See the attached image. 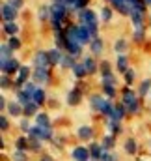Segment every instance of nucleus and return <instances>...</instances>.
I'll return each instance as SVG.
<instances>
[{
    "label": "nucleus",
    "instance_id": "f257e3e1",
    "mask_svg": "<svg viewBox=\"0 0 151 161\" xmlns=\"http://www.w3.org/2000/svg\"><path fill=\"white\" fill-rule=\"evenodd\" d=\"M90 107H91V111H95V113H99L107 118H110V114L114 111V103L110 99L103 97L101 94H91L90 96Z\"/></svg>",
    "mask_w": 151,
    "mask_h": 161
},
{
    "label": "nucleus",
    "instance_id": "f03ea898",
    "mask_svg": "<svg viewBox=\"0 0 151 161\" xmlns=\"http://www.w3.org/2000/svg\"><path fill=\"white\" fill-rule=\"evenodd\" d=\"M78 21H80V25H84L90 32H91V36L93 38H97V30H99V17H97V13L93 11V9H82V11H78Z\"/></svg>",
    "mask_w": 151,
    "mask_h": 161
},
{
    "label": "nucleus",
    "instance_id": "7ed1b4c3",
    "mask_svg": "<svg viewBox=\"0 0 151 161\" xmlns=\"http://www.w3.org/2000/svg\"><path fill=\"white\" fill-rule=\"evenodd\" d=\"M121 103L125 105L129 114H138L140 113V99H138V92H133L129 86L123 88L121 92Z\"/></svg>",
    "mask_w": 151,
    "mask_h": 161
},
{
    "label": "nucleus",
    "instance_id": "20e7f679",
    "mask_svg": "<svg viewBox=\"0 0 151 161\" xmlns=\"http://www.w3.org/2000/svg\"><path fill=\"white\" fill-rule=\"evenodd\" d=\"M34 68H41V69H50V58H49V51H36L34 54Z\"/></svg>",
    "mask_w": 151,
    "mask_h": 161
},
{
    "label": "nucleus",
    "instance_id": "39448f33",
    "mask_svg": "<svg viewBox=\"0 0 151 161\" xmlns=\"http://www.w3.org/2000/svg\"><path fill=\"white\" fill-rule=\"evenodd\" d=\"M28 137H34L38 141H52L54 139V133H52V129H43L39 125H32Z\"/></svg>",
    "mask_w": 151,
    "mask_h": 161
},
{
    "label": "nucleus",
    "instance_id": "423d86ee",
    "mask_svg": "<svg viewBox=\"0 0 151 161\" xmlns=\"http://www.w3.org/2000/svg\"><path fill=\"white\" fill-rule=\"evenodd\" d=\"M71 159L73 161H91V154H90V148L84 146V144H78L71 150Z\"/></svg>",
    "mask_w": 151,
    "mask_h": 161
},
{
    "label": "nucleus",
    "instance_id": "0eeeda50",
    "mask_svg": "<svg viewBox=\"0 0 151 161\" xmlns=\"http://www.w3.org/2000/svg\"><path fill=\"white\" fill-rule=\"evenodd\" d=\"M0 69H2V75H17V71L21 69V62L17 58H11L8 62H0Z\"/></svg>",
    "mask_w": 151,
    "mask_h": 161
},
{
    "label": "nucleus",
    "instance_id": "6e6552de",
    "mask_svg": "<svg viewBox=\"0 0 151 161\" xmlns=\"http://www.w3.org/2000/svg\"><path fill=\"white\" fill-rule=\"evenodd\" d=\"M30 73H32V69H30V66H21V69L17 71V75H15V79H13V86H17L19 90L28 82V77H30Z\"/></svg>",
    "mask_w": 151,
    "mask_h": 161
},
{
    "label": "nucleus",
    "instance_id": "1a4fd4ad",
    "mask_svg": "<svg viewBox=\"0 0 151 161\" xmlns=\"http://www.w3.org/2000/svg\"><path fill=\"white\" fill-rule=\"evenodd\" d=\"M76 40H78V43L84 47V45H90L91 43V40H93V36H91V32L84 26V25H76Z\"/></svg>",
    "mask_w": 151,
    "mask_h": 161
},
{
    "label": "nucleus",
    "instance_id": "9d476101",
    "mask_svg": "<svg viewBox=\"0 0 151 161\" xmlns=\"http://www.w3.org/2000/svg\"><path fill=\"white\" fill-rule=\"evenodd\" d=\"M80 101H82V88H80V86L71 88V90L67 92V96H65V103H67L69 107H76Z\"/></svg>",
    "mask_w": 151,
    "mask_h": 161
},
{
    "label": "nucleus",
    "instance_id": "9b49d317",
    "mask_svg": "<svg viewBox=\"0 0 151 161\" xmlns=\"http://www.w3.org/2000/svg\"><path fill=\"white\" fill-rule=\"evenodd\" d=\"M2 19H4V23H15V19H17V15H19V11L13 8V6H9L8 2H4L2 4Z\"/></svg>",
    "mask_w": 151,
    "mask_h": 161
},
{
    "label": "nucleus",
    "instance_id": "f8f14e48",
    "mask_svg": "<svg viewBox=\"0 0 151 161\" xmlns=\"http://www.w3.org/2000/svg\"><path fill=\"white\" fill-rule=\"evenodd\" d=\"M32 77L38 84H49L50 82V69H41V68H34L32 69Z\"/></svg>",
    "mask_w": 151,
    "mask_h": 161
},
{
    "label": "nucleus",
    "instance_id": "ddd939ff",
    "mask_svg": "<svg viewBox=\"0 0 151 161\" xmlns=\"http://www.w3.org/2000/svg\"><path fill=\"white\" fill-rule=\"evenodd\" d=\"M144 17H146V11H142V9H131V15H129V19H131V23H133V26L134 28H138V26H144Z\"/></svg>",
    "mask_w": 151,
    "mask_h": 161
},
{
    "label": "nucleus",
    "instance_id": "4468645a",
    "mask_svg": "<svg viewBox=\"0 0 151 161\" xmlns=\"http://www.w3.org/2000/svg\"><path fill=\"white\" fill-rule=\"evenodd\" d=\"M88 148H90V154H91V161H101V158H103L105 152H107L101 142H91Z\"/></svg>",
    "mask_w": 151,
    "mask_h": 161
},
{
    "label": "nucleus",
    "instance_id": "2eb2a0df",
    "mask_svg": "<svg viewBox=\"0 0 151 161\" xmlns=\"http://www.w3.org/2000/svg\"><path fill=\"white\" fill-rule=\"evenodd\" d=\"M93 127L91 125H88V124H84V125H80L78 129H76V137L80 139V141H91L93 139Z\"/></svg>",
    "mask_w": 151,
    "mask_h": 161
},
{
    "label": "nucleus",
    "instance_id": "dca6fc26",
    "mask_svg": "<svg viewBox=\"0 0 151 161\" xmlns=\"http://www.w3.org/2000/svg\"><path fill=\"white\" fill-rule=\"evenodd\" d=\"M125 116H127V109H125V105H123V103H114V111H112V114H110L108 120L121 122Z\"/></svg>",
    "mask_w": 151,
    "mask_h": 161
},
{
    "label": "nucleus",
    "instance_id": "f3484780",
    "mask_svg": "<svg viewBox=\"0 0 151 161\" xmlns=\"http://www.w3.org/2000/svg\"><path fill=\"white\" fill-rule=\"evenodd\" d=\"M15 101H19L23 107L24 105H28V103H32L34 101V97H32V94L28 92V90H24V88H21V90H17V96H15Z\"/></svg>",
    "mask_w": 151,
    "mask_h": 161
},
{
    "label": "nucleus",
    "instance_id": "a211bd4d",
    "mask_svg": "<svg viewBox=\"0 0 151 161\" xmlns=\"http://www.w3.org/2000/svg\"><path fill=\"white\" fill-rule=\"evenodd\" d=\"M123 150H125V154H129V156H136V154H138V142H136V139H134V137H129V139L123 142Z\"/></svg>",
    "mask_w": 151,
    "mask_h": 161
},
{
    "label": "nucleus",
    "instance_id": "6ab92c4d",
    "mask_svg": "<svg viewBox=\"0 0 151 161\" xmlns=\"http://www.w3.org/2000/svg\"><path fill=\"white\" fill-rule=\"evenodd\" d=\"M90 51H91V54H93V56L103 54V51H105V41L101 40L99 36H97V38H93L91 43H90Z\"/></svg>",
    "mask_w": 151,
    "mask_h": 161
},
{
    "label": "nucleus",
    "instance_id": "aec40b11",
    "mask_svg": "<svg viewBox=\"0 0 151 161\" xmlns=\"http://www.w3.org/2000/svg\"><path fill=\"white\" fill-rule=\"evenodd\" d=\"M82 64H84V68H86L88 75H93V73H97V69H99V64L93 60V56H84Z\"/></svg>",
    "mask_w": 151,
    "mask_h": 161
},
{
    "label": "nucleus",
    "instance_id": "412c9836",
    "mask_svg": "<svg viewBox=\"0 0 151 161\" xmlns=\"http://www.w3.org/2000/svg\"><path fill=\"white\" fill-rule=\"evenodd\" d=\"M6 111H8V114H9V116H13V118H19V116L23 114V105H21L19 101H9Z\"/></svg>",
    "mask_w": 151,
    "mask_h": 161
},
{
    "label": "nucleus",
    "instance_id": "4be33fe9",
    "mask_svg": "<svg viewBox=\"0 0 151 161\" xmlns=\"http://www.w3.org/2000/svg\"><path fill=\"white\" fill-rule=\"evenodd\" d=\"M15 150H19V152L30 150V139H28V135H21V137L15 139Z\"/></svg>",
    "mask_w": 151,
    "mask_h": 161
},
{
    "label": "nucleus",
    "instance_id": "5701e85b",
    "mask_svg": "<svg viewBox=\"0 0 151 161\" xmlns=\"http://www.w3.org/2000/svg\"><path fill=\"white\" fill-rule=\"evenodd\" d=\"M36 125L43 127V129H52V122H50V116L47 113H39L36 116Z\"/></svg>",
    "mask_w": 151,
    "mask_h": 161
},
{
    "label": "nucleus",
    "instance_id": "b1692460",
    "mask_svg": "<svg viewBox=\"0 0 151 161\" xmlns=\"http://www.w3.org/2000/svg\"><path fill=\"white\" fill-rule=\"evenodd\" d=\"M23 114H24V118H30V116L36 118V116L39 114V105L34 103V101L28 103V105H24V107H23Z\"/></svg>",
    "mask_w": 151,
    "mask_h": 161
},
{
    "label": "nucleus",
    "instance_id": "393cba45",
    "mask_svg": "<svg viewBox=\"0 0 151 161\" xmlns=\"http://www.w3.org/2000/svg\"><path fill=\"white\" fill-rule=\"evenodd\" d=\"M62 56H64V53H62V49H58V47H54V49H50V51H49V58H50V66H60V62H62Z\"/></svg>",
    "mask_w": 151,
    "mask_h": 161
},
{
    "label": "nucleus",
    "instance_id": "a878e982",
    "mask_svg": "<svg viewBox=\"0 0 151 161\" xmlns=\"http://www.w3.org/2000/svg\"><path fill=\"white\" fill-rule=\"evenodd\" d=\"M114 51L117 53V56L125 54V51H129V41L125 40V38H117V40L114 41Z\"/></svg>",
    "mask_w": 151,
    "mask_h": 161
},
{
    "label": "nucleus",
    "instance_id": "bb28decb",
    "mask_svg": "<svg viewBox=\"0 0 151 161\" xmlns=\"http://www.w3.org/2000/svg\"><path fill=\"white\" fill-rule=\"evenodd\" d=\"M114 17V9L110 6H103L101 9H99V19L103 21V23H110Z\"/></svg>",
    "mask_w": 151,
    "mask_h": 161
},
{
    "label": "nucleus",
    "instance_id": "cd10ccee",
    "mask_svg": "<svg viewBox=\"0 0 151 161\" xmlns=\"http://www.w3.org/2000/svg\"><path fill=\"white\" fill-rule=\"evenodd\" d=\"M116 68H117V71H121V73H125V71L131 69V68H129V58H127V54H119V56H117Z\"/></svg>",
    "mask_w": 151,
    "mask_h": 161
},
{
    "label": "nucleus",
    "instance_id": "c85d7f7f",
    "mask_svg": "<svg viewBox=\"0 0 151 161\" xmlns=\"http://www.w3.org/2000/svg\"><path fill=\"white\" fill-rule=\"evenodd\" d=\"M64 49H65L67 54H71V56H75V58L82 54V45H80V43H65Z\"/></svg>",
    "mask_w": 151,
    "mask_h": 161
},
{
    "label": "nucleus",
    "instance_id": "c756f323",
    "mask_svg": "<svg viewBox=\"0 0 151 161\" xmlns=\"http://www.w3.org/2000/svg\"><path fill=\"white\" fill-rule=\"evenodd\" d=\"M60 66L64 68V69H73L76 66V60L75 56H71V54H67V53H64V56H62V62H60Z\"/></svg>",
    "mask_w": 151,
    "mask_h": 161
},
{
    "label": "nucleus",
    "instance_id": "7c9ffc66",
    "mask_svg": "<svg viewBox=\"0 0 151 161\" xmlns=\"http://www.w3.org/2000/svg\"><path fill=\"white\" fill-rule=\"evenodd\" d=\"M32 97H34V103L43 105V103L47 101V92H45V88H43V86H38V88H36V92L32 94Z\"/></svg>",
    "mask_w": 151,
    "mask_h": 161
},
{
    "label": "nucleus",
    "instance_id": "2f4dec72",
    "mask_svg": "<svg viewBox=\"0 0 151 161\" xmlns=\"http://www.w3.org/2000/svg\"><path fill=\"white\" fill-rule=\"evenodd\" d=\"M4 32H6V36H9V38H13V36H17L19 32H21V28H19V25L17 23H4Z\"/></svg>",
    "mask_w": 151,
    "mask_h": 161
},
{
    "label": "nucleus",
    "instance_id": "473e14b6",
    "mask_svg": "<svg viewBox=\"0 0 151 161\" xmlns=\"http://www.w3.org/2000/svg\"><path fill=\"white\" fill-rule=\"evenodd\" d=\"M101 144H103V148H105L107 152H110L114 146H116V137H114V135H110V133H107V135L103 137Z\"/></svg>",
    "mask_w": 151,
    "mask_h": 161
},
{
    "label": "nucleus",
    "instance_id": "72a5a7b5",
    "mask_svg": "<svg viewBox=\"0 0 151 161\" xmlns=\"http://www.w3.org/2000/svg\"><path fill=\"white\" fill-rule=\"evenodd\" d=\"M151 92V79H144L138 86V97H144Z\"/></svg>",
    "mask_w": 151,
    "mask_h": 161
},
{
    "label": "nucleus",
    "instance_id": "f704fd0d",
    "mask_svg": "<svg viewBox=\"0 0 151 161\" xmlns=\"http://www.w3.org/2000/svg\"><path fill=\"white\" fill-rule=\"evenodd\" d=\"M107 129H108V133H110V135H114V137H116L117 133H121V129H123V127H121V122L108 120V122H107Z\"/></svg>",
    "mask_w": 151,
    "mask_h": 161
},
{
    "label": "nucleus",
    "instance_id": "c9c22d12",
    "mask_svg": "<svg viewBox=\"0 0 151 161\" xmlns=\"http://www.w3.org/2000/svg\"><path fill=\"white\" fill-rule=\"evenodd\" d=\"M0 49H2V51H0V62H8V60H11V58H13V56H11V54H13V51L9 49V45H8V43H2V47H0Z\"/></svg>",
    "mask_w": 151,
    "mask_h": 161
},
{
    "label": "nucleus",
    "instance_id": "e433bc0d",
    "mask_svg": "<svg viewBox=\"0 0 151 161\" xmlns=\"http://www.w3.org/2000/svg\"><path fill=\"white\" fill-rule=\"evenodd\" d=\"M38 19H39V21H49V19H50V6H47V4L39 6Z\"/></svg>",
    "mask_w": 151,
    "mask_h": 161
},
{
    "label": "nucleus",
    "instance_id": "4c0bfd02",
    "mask_svg": "<svg viewBox=\"0 0 151 161\" xmlns=\"http://www.w3.org/2000/svg\"><path fill=\"white\" fill-rule=\"evenodd\" d=\"M71 71H73V75H75L76 79H84V77L88 75V71H86V68H84L82 62H76V66L71 69Z\"/></svg>",
    "mask_w": 151,
    "mask_h": 161
},
{
    "label": "nucleus",
    "instance_id": "58836bf2",
    "mask_svg": "<svg viewBox=\"0 0 151 161\" xmlns=\"http://www.w3.org/2000/svg\"><path fill=\"white\" fill-rule=\"evenodd\" d=\"M133 40L136 41V43H142V41L146 40V26H138V28H134V32H133Z\"/></svg>",
    "mask_w": 151,
    "mask_h": 161
},
{
    "label": "nucleus",
    "instance_id": "ea45409f",
    "mask_svg": "<svg viewBox=\"0 0 151 161\" xmlns=\"http://www.w3.org/2000/svg\"><path fill=\"white\" fill-rule=\"evenodd\" d=\"M101 84H103V86H114V88H116V75H114V73L101 75Z\"/></svg>",
    "mask_w": 151,
    "mask_h": 161
},
{
    "label": "nucleus",
    "instance_id": "a19ab883",
    "mask_svg": "<svg viewBox=\"0 0 151 161\" xmlns=\"http://www.w3.org/2000/svg\"><path fill=\"white\" fill-rule=\"evenodd\" d=\"M8 45H9V49L11 51H19L21 47H23V41L19 40V36H13V38H8V41H6Z\"/></svg>",
    "mask_w": 151,
    "mask_h": 161
},
{
    "label": "nucleus",
    "instance_id": "79ce46f5",
    "mask_svg": "<svg viewBox=\"0 0 151 161\" xmlns=\"http://www.w3.org/2000/svg\"><path fill=\"white\" fill-rule=\"evenodd\" d=\"M99 71H101V75H107V73H114L112 68H110V62H108V60H103V62L99 64Z\"/></svg>",
    "mask_w": 151,
    "mask_h": 161
},
{
    "label": "nucleus",
    "instance_id": "37998d69",
    "mask_svg": "<svg viewBox=\"0 0 151 161\" xmlns=\"http://www.w3.org/2000/svg\"><path fill=\"white\" fill-rule=\"evenodd\" d=\"M19 127H21V131H23V133H30V129H32V125H30L28 118H21V122H19Z\"/></svg>",
    "mask_w": 151,
    "mask_h": 161
},
{
    "label": "nucleus",
    "instance_id": "c03bdc74",
    "mask_svg": "<svg viewBox=\"0 0 151 161\" xmlns=\"http://www.w3.org/2000/svg\"><path fill=\"white\" fill-rule=\"evenodd\" d=\"M11 161H28V156H26V152H19V150H15V154L11 156Z\"/></svg>",
    "mask_w": 151,
    "mask_h": 161
},
{
    "label": "nucleus",
    "instance_id": "a18cd8bd",
    "mask_svg": "<svg viewBox=\"0 0 151 161\" xmlns=\"http://www.w3.org/2000/svg\"><path fill=\"white\" fill-rule=\"evenodd\" d=\"M11 84H13V80L9 79V75H2V79H0V86H2V90H8Z\"/></svg>",
    "mask_w": 151,
    "mask_h": 161
},
{
    "label": "nucleus",
    "instance_id": "49530a36",
    "mask_svg": "<svg viewBox=\"0 0 151 161\" xmlns=\"http://www.w3.org/2000/svg\"><path fill=\"white\" fill-rule=\"evenodd\" d=\"M28 139H30V150L32 152H39L41 150V141L34 139V137H28Z\"/></svg>",
    "mask_w": 151,
    "mask_h": 161
},
{
    "label": "nucleus",
    "instance_id": "de8ad7c7",
    "mask_svg": "<svg viewBox=\"0 0 151 161\" xmlns=\"http://www.w3.org/2000/svg\"><path fill=\"white\" fill-rule=\"evenodd\" d=\"M103 94L107 96V99H114V96H116V88H114V86H103Z\"/></svg>",
    "mask_w": 151,
    "mask_h": 161
},
{
    "label": "nucleus",
    "instance_id": "09e8293b",
    "mask_svg": "<svg viewBox=\"0 0 151 161\" xmlns=\"http://www.w3.org/2000/svg\"><path fill=\"white\" fill-rule=\"evenodd\" d=\"M123 77H125V82H127V84H133V82H134V77H136V73H134V69H129V71L123 73Z\"/></svg>",
    "mask_w": 151,
    "mask_h": 161
},
{
    "label": "nucleus",
    "instance_id": "8fccbe9b",
    "mask_svg": "<svg viewBox=\"0 0 151 161\" xmlns=\"http://www.w3.org/2000/svg\"><path fill=\"white\" fill-rule=\"evenodd\" d=\"M101 161H117V154L116 152H105V156L101 158Z\"/></svg>",
    "mask_w": 151,
    "mask_h": 161
},
{
    "label": "nucleus",
    "instance_id": "3c124183",
    "mask_svg": "<svg viewBox=\"0 0 151 161\" xmlns=\"http://www.w3.org/2000/svg\"><path fill=\"white\" fill-rule=\"evenodd\" d=\"M0 127H2V131H8V129H9V120H8L6 114L0 116Z\"/></svg>",
    "mask_w": 151,
    "mask_h": 161
},
{
    "label": "nucleus",
    "instance_id": "603ef678",
    "mask_svg": "<svg viewBox=\"0 0 151 161\" xmlns=\"http://www.w3.org/2000/svg\"><path fill=\"white\" fill-rule=\"evenodd\" d=\"M6 2H8L9 6H13V8H15L17 11H19V9H21V8L24 6V0H6Z\"/></svg>",
    "mask_w": 151,
    "mask_h": 161
},
{
    "label": "nucleus",
    "instance_id": "864d4df0",
    "mask_svg": "<svg viewBox=\"0 0 151 161\" xmlns=\"http://www.w3.org/2000/svg\"><path fill=\"white\" fill-rule=\"evenodd\" d=\"M52 144H56L58 148H62L64 146V139L62 137H56V139H52Z\"/></svg>",
    "mask_w": 151,
    "mask_h": 161
},
{
    "label": "nucleus",
    "instance_id": "5fc2aeb1",
    "mask_svg": "<svg viewBox=\"0 0 151 161\" xmlns=\"http://www.w3.org/2000/svg\"><path fill=\"white\" fill-rule=\"evenodd\" d=\"M0 109H2V111H6V109H8V101H6V97H4V96L0 97Z\"/></svg>",
    "mask_w": 151,
    "mask_h": 161
},
{
    "label": "nucleus",
    "instance_id": "6e6d98bb",
    "mask_svg": "<svg viewBox=\"0 0 151 161\" xmlns=\"http://www.w3.org/2000/svg\"><path fill=\"white\" fill-rule=\"evenodd\" d=\"M39 161H52V158H50V156H43Z\"/></svg>",
    "mask_w": 151,
    "mask_h": 161
},
{
    "label": "nucleus",
    "instance_id": "4d7b16f0",
    "mask_svg": "<svg viewBox=\"0 0 151 161\" xmlns=\"http://www.w3.org/2000/svg\"><path fill=\"white\" fill-rule=\"evenodd\" d=\"M149 144H151V139H149Z\"/></svg>",
    "mask_w": 151,
    "mask_h": 161
},
{
    "label": "nucleus",
    "instance_id": "13d9d810",
    "mask_svg": "<svg viewBox=\"0 0 151 161\" xmlns=\"http://www.w3.org/2000/svg\"><path fill=\"white\" fill-rule=\"evenodd\" d=\"M138 161H142V159H138Z\"/></svg>",
    "mask_w": 151,
    "mask_h": 161
},
{
    "label": "nucleus",
    "instance_id": "bf43d9fd",
    "mask_svg": "<svg viewBox=\"0 0 151 161\" xmlns=\"http://www.w3.org/2000/svg\"><path fill=\"white\" fill-rule=\"evenodd\" d=\"M149 23H151V19H149Z\"/></svg>",
    "mask_w": 151,
    "mask_h": 161
}]
</instances>
